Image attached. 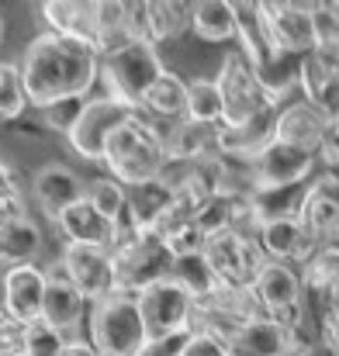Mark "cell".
Returning <instances> with one entry per match:
<instances>
[{
	"label": "cell",
	"mask_w": 339,
	"mask_h": 356,
	"mask_svg": "<svg viewBox=\"0 0 339 356\" xmlns=\"http://www.w3.org/2000/svg\"><path fill=\"white\" fill-rule=\"evenodd\" d=\"M21 80L31 108H49L66 97H90L101 80V52L87 42L38 31L21 56Z\"/></svg>",
	"instance_id": "obj_1"
},
{
	"label": "cell",
	"mask_w": 339,
	"mask_h": 356,
	"mask_svg": "<svg viewBox=\"0 0 339 356\" xmlns=\"http://www.w3.org/2000/svg\"><path fill=\"white\" fill-rule=\"evenodd\" d=\"M101 166L108 170V177H114L118 184L135 187V184L166 177V170L173 163L166 156V145H163L156 124L139 115V118L125 121L108 138V149H104Z\"/></svg>",
	"instance_id": "obj_2"
},
{
	"label": "cell",
	"mask_w": 339,
	"mask_h": 356,
	"mask_svg": "<svg viewBox=\"0 0 339 356\" xmlns=\"http://www.w3.org/2000/svg\"><path fill=\"white\" fill-rule=\"evenodd\" d=\"M87 343L101 356H139L149 343L139 298L128 291H114L104 301L90 305L87 315Z\"/></svg>",
	"instance_id": "obj_3"
},
{
	"label": "cell",
	"mask_w": 339,
	"mask_h": 356,
	"mask_svg": "<svg viewBox=\"0 0 339 356\" xmlns=\"http://www.w3.org/2000/svg\"><path fill=\"white\" fill-rule=\"evenodd\" d=\"M215 83L222 90V108H226V118H222V128H239L249 118H256L263 108L270 104H284V90H277L274 83L263 80V73L235 49L228 52L215 73Z\"/></svg>",
	"instance_id": "obj_4"
},
{
	"label": "cell",
	"mask_w": 339,
	"mask_h": 356,
	"mask_svg": "<svg viewBox=\"0 0 339 356\" xmlns=\"http://www.w3.org/2000/svg\"><path fill=\"white\" fill-rule=\"evenodd\" d=\"M118 291L139 294L156 280H166L173 270V252L159 232H135L128 225H118L111 245Z\"/></svg>",
	"instance_id": "obj_5"
},
{
	"label": "cell",
	"mask_w": 339,
	"mask_h": 356,
	"mask_svg": "<svg viewBox=\"0 0 339 356\" xmlns=\"http://www.w3.org/2000/svg\"><path fill=\"white\" fill-rule=\"evenodd\" d=\"M163 70L166 63L159 59V49L149 42H128L108 56H101V83L108 87V97L135 108L139 115H142V101L149 87L159 80Z\"/></svg>",
	"instance_id": "obj_6"
},
{
	"label": "cell",
	"mask_w": 339,
	"mask_h": 356,
	"mask_svg": "<svg viewBox=\"0 0 339 356\" xmlns=\"http://www.w3.org/2000/svg\"><path fill=\"white\" fill-rule=\"evenodd\" d=\"M253 294H256V301H260L267 318L287 325L294 336L305 329L308 312H305V280H301L298 266L267 259V266L253 280Z\"/></svg>",
	"instance_id": "obj_7"
},
{
	"label": "cell",
	"mask_w": 339,
	"mask_h": 356,
	"mask_svg": "<svg viewBox=\"0 0 339 356\" xmlns=\"http://www.w3.org/2000/svg\"><path fill=\"white\" fill-rule=\"evenodd\" d=\"M249 166H253L256 194H284V191H301L312 184V177L319 173V156L274 138L260 156H253Z\"/></svg>",
	"instance_id": "obj_8"
},
{
	"label": "cell",
	"mask_w": 339,
	"mask_h": 356,
	"mask_svg": "<svg viewBox=\"0 0 339 356\" xmlns=\"http://www.w3.org/2000/svg\"><path fill=\"white\" fill-rule=\"evenodd\" d=\"M135 298H139V312H142V322H145L149 339H166V336L191 332L194 305H198V301H194L173 277L149 284V287L139 291Z\"/></svg>",
	"instance_id": "obj_9"
},
{
	"label": "cell",
	"mask_w": 339,
	"mask_h": 356,
	"mask_svg": "<svg viewBox=\"0 0 339 356\" xmlns=\"http://www.w3.org/2000/svg\"><path fill=\"white\" fill-rule=\"evenodd\" d=\"M205 256L226 287H253V280L267 266V256L256 242V232H242V229H228V232L212 236L205 242Z\"/></svg>",
	"instance_id": "obj_10"
},
{
	"label": "cell",
	"mask_w": 339,
	"mask_h": 356,
	"mask_svg": "<svg viewBox=\"0 0 339 356\" xmlns=\"http://www.w3.org/2000/svg\"><path fill=\"white\" fill-rule=\"evenodd\" d=\"M139 118L135 108L114 101V97H90L80 121L73 124V131L66 135V142L73 145L77 156H84L87 163H101L104 159V149H108V138L125 124V121Z\"/></svg>",
	"instance_id": "obj_11"
},
{
	"label": "cell",
	"mask_w": 339,
	"mask_h": 356,
	"mask_svg": "<svg viewBox=\"0 0 339 356\" xmlns=\"http://www.w3.org/2000/svg\"><path fill=\"white\" fill-rule=\"evenodd\" d=\"M59 266H63V273L77 284V291H80L90 305L104 301L108 294L118 291L114 256L108 245H73V242H63Z\"/></svg>",
	"instance_id": "obj_12"
},
{
	"label": "cell",
	"mask_w": 339,
	"mask_h": 356,
	"mask_svg": "<svg viewBox=\"0 0 339 356\" xmlns=\"http://www.w3.org/2000/svg\"><path fill=\"white\" fill-rule=\"evenodd\" d=\"M170 163H184V166H205L212 159L222 156V124H201L191 118L177 121H152Z\"/></svg>",
	"instance_id": "obj_13"
},
{
	"label": "cell",
	"mask_w": 339,
	"mask_h": 356,
	"mask_svg": "<svg viewBox=\"0 0 339 356\" xmlns=\"http://www.w3.org/2000/svg\"><path fill=\"white\" fill-rule=\"evenodd\" d=\"M256 242H260V249H263L267 259H274V263H291V266H298V270H301V266L315 256V249H319V242L305 229V222L298 218V211L267 215V218L260 222V229H256Z\"/></svg>",
	"instance_id": "obj_14"
},
{
	"label": "cell",
	"mask_w": 339,
	"mask_h": 356,
	"mask_svg": "<svg viewBox=\"0 0 339 356\" xmlns=\"http://www.w3.org/2000/svg\"><path fill=\"white\" fill-rule=\"evenodd\" d=\"M263 24L277 45V52L305 59L315 49V17L312 3H260Z\"/></svg>",
	"instance_id": "obj_15"
},
{
	"label": "cell",
	"mask_w": 339,
	"mask_h": 356,
	"mask_svg": "<svg viewBox=\"0 0 339 356\" xmlns=\"http://www.w3.org/2000/svg\"><path fill=\"white\" fill-rule=\"evenodd\" d=\"M45 287H49V273L38 263L3 270V305H7V322L14 329H24L42 318Z\"/></svg>",
	"instance_id": "obj_16"
},
{
	"label": "cell",
	"mask_w": 339,
	"mask_h": 356,
	"mask_svg": "<svg viewBox=\"0 0 339 356\" xmlns=\"http://www.w3.org/2000/svg\"><path fill=\"white\" fill-rule=\"evenodd\" d=\"M194 3H128V21H132V38L163 45L177 42L180 35L191 31Z\"/></svg>",
	"instance_id": "obj_17"
},
{
	"label": "cell",
	"mask_w": 339,
	"mask_h": 356,
	"mask_svg": "<svg viewBox=\"0 0 339 356\" xmlns=\"http://www.w3.org/2000/svg\"><path fill=\"white\" fill-rule=\"evenodd\" d=\"M329 124H333V118H329L322 108H315L312 101H305V97L298 94L294 101H284V108H281V118H277V142L319 156L322 145H326Z\"/></svg>",
	"instance_id": "obj_18"
},
{
	"label": "cell",
	"mask_w": 339,
	"mask_h": 356,
	"mask_svg": "<svg viewBox=\"0 0 339 356\" xmlns=\"http://www.w3.org/2000/svg\"><path fill=\"white\" fill-rule=\"evenodd\" d=\"M298 218L305 222V229L315 236L319 245L336 232L339 229V173L319 170L312 177V184L301 191Z\"/></svg>",
	"instance_id": "obj_19"
},
{
	"label": "cell",
	"mask_w": 339,
	"mask_h": 356,
	"mask_svg": "<svg viewBox=\"0 0 339 356\" xmlns=\"http://www.w3.org/2000/svg\"><path fill=\"white\" fill-rule=\"evenodd\" d=\"M45 273H49V287H45L42 322H49V325H56L59 332H66V336H73V339H77L80 325H84V322H87V315H90V301L77 291V284L63 273V266H59V263H56V266H49Z\"/></svg>",
	"instance_id": "obj_20"
},
{
	"label": "cell",
	"mask_w": 339,
	"mask_h": 356,
	"mask_svg": "<svg viewBox=\"0 0 339 356\" xmlns=\"http://www.w3.org/2000/svg\"><path fill=\"white\" fill-rule=\"evenodd\" d=\"M31 194H35L38 208L56 222L66 208H73L87 197V184L66 163H45L31 180Z\"/></svg>",
	"instance_id": "obj_21"
},
{
	"label": "cell",
	"mask_w": 339,
	"mask_h": 356,
	"mask_svg": "<svg viewBox=\"0 0 339 356\" xmlns=\"http://www.w3.org/2000/svg\"><path fill=\"white\" fill-rule=\"evenodd\" d=\"M173 197H177V180L173 177H156V180L128 187L125 225L135 229V232H156L159 222L166 218V211L173 208Z\"/></svg>",
	"instance_id": "obj_22"
},
{
	"label": "cell",
	"mask_w": 339,
	"mask_h": 356,
	"mask_svg": "<svg viewBox=\"0 0 339 356\" xmlns=\"http://www.w3.org/2000/svg\"><path fill=\"white\" fill-rule=\"evenodd\" d=\"M294 343H298V336L267 315L239 325L226 339L228 356H291Z\"/></svg>",
	"instance_id": "obj_23"
},
{
	"label": "cell",
	"mask_w": 339,
	"mask_h": 356,
	"mask_svg": "<svg viewBox=\"0 0 339 356\" xmlns=\"http://www.w3.org/2000/svg\"><path fill=\"white\" fill-rule=\"evenodd\" d=\"M235 17H239V24H235L239 52L267 76V70H270V66H281L284 56L277 52V45H274V38H270V31H267V24H263L260 3H235Z\"/></svg>",
	"instance_id": "obj_24"
},
{
	"label": "cell",
	"mask_w": 339,
	"mask_h": 356,
	"mask_svg": "<svg viewBox=\"0 0 339 356\" xmlns=\"http://www.w3.org/2000/svg\"><path fill=\"white\" fill-rule=\"evenodd\" d=\"M56 229L63 242H73V245H114V236H118V225L108 222L87 197L73 208H66L59 218H56Z\"/></svg>",
	"instance_id": "obj_25"
},
{
	"label": "cell",
	"mask_w": 339,
	"mask_h": 356,
	"mask_svg": "<svg viewBox=\"0 0 339 356\" xmlns=\"http://www.w3.org/2000/svg\"><path fill=\"white\" fill-rule=\"evenodd\" d=\"M45 31L87 42L97 49V3H42Z\"/></svg>",
	"instance_id": "obj_26"
},
{
	"label": "cell",
	"mask_w": 339,
	"mask_h": 356,
	"mask_svg": "<svg viewBox=\"0 0 339 356\" xmlns=\"http://www.w3.org/2000/svg\"><path fill=\"white\" fill-rule=\"evenodd\" d=\"M187 115V80L173 70H163L159 80L149 87L142 101V118L149 121H177Z\"/></svg>",
	"instance_id": "obj_27"
},
{
	"label": "cell",
	"mask_w": 339,
	"mask_h": 356,
	"mask_svg": "<svg viewBox=\"0 0 339 356\" xmlns=\"http://www.w3.org/2000/svg\"><path fill=\"white\" fill-rule=\"evenodd\" d=\"M170 277H173V280L194 298V301H208V298L222 287V280H219V273L212 270V263H208L205 252L173 256V270H170Z\"/></svg>",
	"instance_id": "obj_28"
},
{
	"label": "cell",
	"mask_w": 339,
	"mask_h": 356,
	"mask_svg": "<svg viewBox=\"0 0 339 356\" xmlns=\"http://www.w3.org/2000/svg\"><path fill=\"white\" fill-rule=\"evenodd\" d=\"M235 3L226 0H205L194 3V17H191V31L205 42H232L235 38Z\"/></svg>",
	"instance_id": "obj_29"
},
{
	"label": "cell",
	"mask_w": 339,
	"mask_h": 356,
	"mask_svg": "<svg viewBox=\"0 0 339 356\" xmlns=\"http://www.w3.org/2000/svg\"><path fill=\"white\" fill-rule=\"evenodd\" d=\"M184 118L201 121V124H222L226 108H222V90L215 76H191L187 80V115Z\"/></svg>",
	"instance_id": "obj_30"
},
{
	"label": "cell",
	"mask_w": 339,
	"mask_h": 356,
	"mask_svg": "<svg viewBox=\"0 0 339 356\" xmlns=\"http://www.w3.org/2000/svg\"><path fill=\"white\" fill-rule=\"evenodd\" d=\"M70 343H73V336L59 332L56 325H49L42 318L17 332V350L24 356H66Z\"/></svg>",
	"instance_id": "obj_31"
},
{
	"label": "cell",
	"mask_w": 339,
	"mask_h": 356,
	"mask_svg": "<svg viewBox=\"0 0 339 356\" xmlns=\"http://www.w3.org/2000/svg\"><path fill=\"white\" fill-rule=\"evenodd\" d=\"M87 201L108 218L114 225H125V215H128V187L118 184L114 177H94L87 184Z\"/></svg>",
	"instance_id": "obj_32"
},
{
	"label": "cell",
	"mask_w": 339,
	"mask_h": 356,
	"mask_svg": "<svg viewBox=\"0 0 339 356\" xmlns=\"http://www.w3.org/2000/svg\"><path fill=\"white\" fill-rule=\"evenodd\" d=\"M28 108V90L21 80V63H0V121H14Z\"/></svg>",
	"instance_id": "obj_33"
},
{
	"label": "cell",
	"mask_w": 339,
	"mask_h": 356,
	"mask_svg": "<svg viewBox=\"0 0 339 356\" xmlns=\"http://www.w3.org/2000/svg\"><path fill=\"white\" fill-rule=\"evenodd\" d=\"M87 101H90V97H66V101H56V104L42 108L38 115H42V121H45L52 131L70 135V131H73V124H77V121H80V115H84Z\"/></svg>",
	"instance_id": "obj_34"
},
{
	"label": "cell",
	"mask_w": 339,
	"mask_h": 356,
	"mask_svg": "<svg viewBox=\"0 0 339 356\" xmlns=\"http://www.w3.org/2000/svg\"><path fill=\"white\" fill-rule=\"evenodd\" d=\"M315 45H339V3H312Z\"/></svg>",
	"instance_id": "obj_35"
},
{
	"label": "cell",
	"mask_w": 339,
	"mask_h": 356,
	"mask_svg": "<svg viewBox=\"0 0 339 356\" xmlns=\"http://www.w3.org/2000/svg\"><path fill=\"white\" fill-rule=\"evenodd\" d=\"M180 356H228L226 339L219 336H208V332H191L187 343H184V353Z\"/></svg>",
	"instance_id": "obj_36"
},
{
	"label": "cell",
	"mask_w": 339,
	"mask_h": 356,
	"mask_svg": "<svg viewBox=\"0 0 339 356\" xmlns=\"http://www.w3.org/2000/svg\"><path fill=\"white\" fill-rule=\"evenodd\" d=\"M24 215H28V204H24L21 191H0V229L24 218Z\"/></svg>",
	"instance_id": "obj_37"
},
{
	"label": "cell",
	"mask_w": 339,
	"mask_h": 356,
	"mask_svg": "<svg viewBox=\"0 0 339 356\" xmlns=\"http://www.w3.org/2000/svg\"><path fill=\"white\" fill-rule=\"evenodd\" d=\"M191 332H180V336H166V339H149L142 346L139 356H180L184 353V343H187Z\"/></svg>",
	"instance_id": "obj_38"
},
{
	"label": "cell",
	"mask_w": 339,
	"mask_h": 356,
	"mask_svg": "<svg viewBox=\"0 0 339 356\" xmlns=\"http://www.w3.org/2000/svg\"><path fill=\"white\" fill-rule=\"evenodd\" d=\"M291 356H336V350L329 343H322V339H298Z\"/></svg>",
	"instance_id": "obj_39"
},
{
	"label": "cell",
	"mask_w": 339,
	"mask_h": 356,
	"mask_svg": "<svg viewBox=\"0 0 339 356\" xmlns=\"http://www.w3.org/2000/svg\"><path fill=\"white\" fill-rule=\"evenodd\" d=\"M0 191H17V180H14V170L0 159Z\"/></svg>",
	"instance_id": "obj_40"
},
{
	"label": "cell",
	"mask_w": 339,
	"mask_h": 356,
	"mask_svg": "<svg viewBox=\"0 0 339 356\" xmlns=\"http://www.w3.org/2000/svg\"><path fill=\"white\" fill-rule=\"evenodd\" d=\"M322 343H329L339 356V325H326V329H322Z\"/></svg>",
	"instance_id": "obj_41"
},
{
	"label": "cell",
	"mask_w": 339,
	"mask_h": 356,
	"mask_svg": "<svg viewBox=\"0 0 339 356\" xmlns=\"http://www.w3.org/2000/svg\"><path fill=\"white\" fill-rule=\"evenodd\" d=\"M3 35H7V24H3V14H0V45H3Z\"/></svg>",
	"instance_id": "obj_42"
},
{
	"label": "cell",
	"mask_w": 339,
	"mask_h": 356,
	"mask_svg": "<svg viewBox=\"0 0 339 356\" xmlns=\"http://www.w3.org/2000/svg\"><path fill=\"white\" fill-rule=\"evenodd\" d=\"M3 356H24V353L21 350H10V353H3Z\"/></svg>",
	"instance_id": "obj_43"
}]
</instances>
